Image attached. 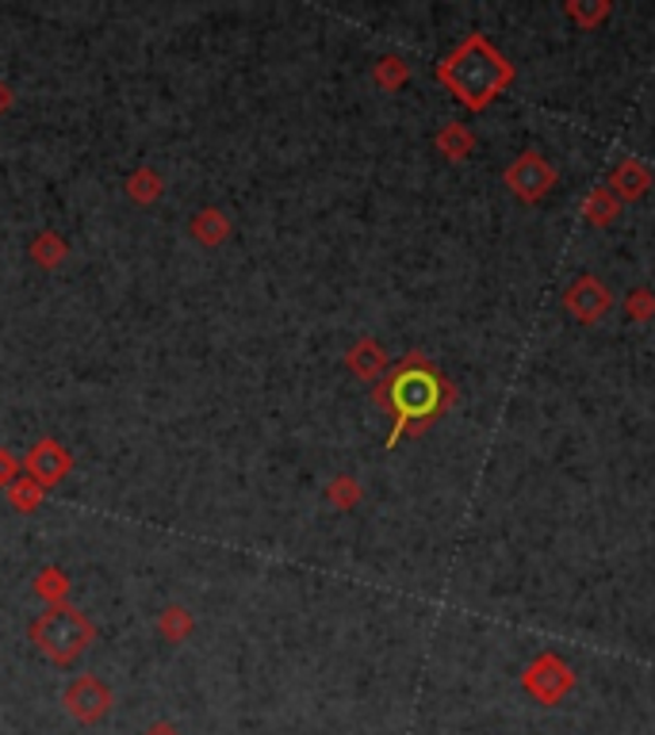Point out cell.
<instances>
[{
	"instance_id": "6da1fadb",
	"label": "cell",
	"mask_w": 655,
	"mask_h": 735,
	"mask_svg": "<svg viewBox=\"0 0 655 735\" xmlns=\"http://www.w3.org/2000/svg\"><path fill=\"white\" fill-rule=\"evenodd\" d=\"M437 77L453 89V97L464 108H487L514 81V69L483 34H468L441 62Z\"/></svg>"
},
{
	"instance_id": "ffe728a7",
	"label": "cell",
	"mask_w": 655,
	"mask_h": 735,
	"mask_svg": "<svg viewBox=\"0 0 655 735\" xmlns=\"http://www.w3.org/2000/svg\"><path fill=\"white\" fill-rule=\"evenodd\" d=\"M16 468H20V464L12 460V453H8V448H0V487H12Z\"/></svg>"
},
{
	"instance_id": "277c9868",
	"label": "cell",
	"mask_w": 655,
	"mask_h": 735,
	"mask_svg": "<svg viewBox=\"0 0 655 735\" xmlns=\"http://www.w3.org/2000/svg\"><path fill=\"white\" fill-rule=\"evenodd\" d=\"M572 682L575 678H572V671H567V663L556 659V655H540V659L525 671V689L545 705H556L559 697L572 689Z\"/></svg>"
},
{
	"instance_id": "5b68a950",
	"label": "cell",
	"mask_w": 655,
	"mask_h": 735,
	"mask_svg": "<svg viewBox=\"0 0 655 735\" xmlns=\"http://www.w3.org/2000/svg\"><path fill=\"white\" fill-rule=\"evenodd\" d=\"M66 708L73 713V721L97 724V721H103V716L111 713V689L103 686L100 678L85 674V678H77L73 686L66 689Z\"/></svg>"
},
{
	"instance_id": "7402d4cb",
	"label": "cell",
	"mask_w": 655,
	"mask_h": 735,
	"mask_svg": "<svg viewBox=\"0 0 655 735\" xmlns=\"http://www.w3.org/2000/svg\"><path fill=\"white\" fill-rule=\"evenodd\" d=\"M146 735H180V728H177V724H169V721H158V724H150V728H146Z\"/></svg>"
},
{
	"instance_id": "52a82bcc",
	"label": "cell",
	"mask_w": 655,
	"mask_h": 735,
	"mask_svg": "<svg viewBox=\"0 0 655 735\" xmlns=\"http://www.w3.org/2000/svg\"><path fill=\"white\" fill-rule=\"evenodd\" d=\"M506 180H510L525 200H537V196H545L552 188V169L537 158V153H525V158L506 172Z\"/></svg>"
},
{
	"instance_id": "30bf717a",
	"label": "cell",
	"mask_w": 655,
	"mask_h": 735,
	"mask_svg": "<svg viewBox=\"0 0 655 735\" xmlns=\"http://www.w3.org/2000/svg\"><path fill=\"white\" fill-rule=\"evenodd\" d=\"M349 368L357 371L360 379H373L384 371V352H379L376 341H360L357 349L349 352Z\"/></svg>"
},
{
	"instance_id": "ba28073f",
	"label": "cell",
	"mask_w": 655,
	"mask_h": 735,
	"mask_svg": "<svg viewBox=\"0 0 655 735\" xmlns=\"http://www.w3.org/2000/svg\"><path fill=\"white\" fill-rule=\"evenodd\" d=\"M567 307H572L575 315H579V318H586V322H591V318H598L602 310L609 307V296H606V288H602L598 280H591V276H583V280L575 284L572 291H567Z\"/></svg>"
},
{
	"instance_id": "9a60e30c",
	"label": "cell",
	"mask_w": 655,
	"mask_h": 735,
	"mask_svg": "<svg viewBox=\"0 0 655 735\" xmlns=\"http://www.w3.org/2000/svg\"><path fill=\"white\" fill-rule=\"evenodd\" d=\"M34 590H39L42 598H50V602L58 605V602L66 598V590H69V578L58 567H50V570H42V575H39V586H34Z\"/></svg>"
},
{
	"instance_id": "ac0fdd59",
	"label": "cell",
	"mask_w": 655,
	"mask_h": 735,
	"mask_svg": "<svg viewBox=\"0 0 655 735\" xmlns=\"http://www.w3.org/2000/svg\"><path fill=\"white\" fill-rule=\"evenodd\" d=\"M586 215H591L594 222H609V215H614V207H609L606 196H598V192H594V196H591V203H586Z\"/></svg>"
},
{
	"instance_id": "7c38bea8",
	"label": "cell",
	"mask_w": 655,
	"mask_h": 735,
	"mask_svg": "<svg viewBox=\"0 0 655 735\" xmlns=\"http://www.w3.org/2000/svg\"><path fill=\"white\" fill-rule=\"evenodd\" d=\"M127 192H131L138 203H150L153 196H161V177H158V172H153V169L135 172L131 185H127Z\"/></svg>"
},
{
	"instance_id": "d6986e66",
	"label": "cell",
	"mask_w": 655,
	"mask_h": 735,
	"mask_svg": "<svg viewBox=\"0 0 655 735\" xmlns=\"http://www.w3.org/2000/svg\"><path fill=\"white\" fill-rule=\"evenodd\" d=\"M330 498H334V501H341V506L357 501V483H353V479H338V483H334V487H330Z\"/></svg>"
},
{
	"instance_id": "5bb4252c",
	"label": "cell",
	"mask_w": 655,
	"mask_h": 735,
	"mask_svg": "<svg viewBox=\"0 0 655 735\" xmlns=\"http://www.w3.org/2000/svg\"><path fill=\"white\" fill-rule=\"evenodd\" d=\"M614 185H617V192H621V196H641V192H644V185H648V177H644L636 161H628V166H621V169H617Z\"/></svg>"
},
{
	"instance_id": "3957f363",
	"label": "cell",
	"mask_w": 655,
	"mask_h": 735,
	"mask_svg": "<svg viewBox=\"0 0 655 735\" xmlns=\"http://www.w3.org/2000/svg\"><path fill=\"white\" fill-rule=\"evenodd\" d=\"M92 636H97V628L89 625V617L66 602L50 605L39 620H31V639L39 644V652L47 655V659L58 663V667H69V663L81 659L85 647L92 644Z\"/></svg>"
},
{
	"instance_id": "44dd1931",
	"label": "cell",
	"mask_w": 655,
	"mask_h": 735,
	"mask_svg": "<svg viewBox=\"0 0 655 735\" xmlns=\"http://www.w3.org/2000/svg\"><path fill=\"white\" fill-rule=\"evenodd\" d=\"M403 73H407V69L399 66V58H384V66H379V81H384V85L403 81Z\"/></svg>"
},
{
	"instance_id": "8992f818",
	"label": "cell",
	"mask_w": 655,
	"mask_h": 735,
	"mask_svg": "<svg viewBox=\"0 0 655 735\" xmlns=\"http://www.w3.org/2000/svg\"><path fill=\"white\" fill-rule=\"evenodd\" d=\"M73 468V456H69V448H62L58 440H39V445L28 453V475L39 487H54V483H62V475Z\"/></svg>"
},
{
	"instance_id": "8fae6325",
	"label": "cell",
	"mask_w": 655,
	"mask_h": 735,
	"mask_svg": "<svg viewBox=\"0 0 655 735\" xmlns=\"http://www.w3.org/2000/svg\"><path fill=\"white\" fill-rule=\"evenodd\" d=\"M31 257H34L39 265L54 268V265L66 257V241L58 238V235H39V238H34V246H31Z\"/></svg>"
},
{
	"instance_id": "e0dca14e",
	"label": "cell",
	"mask_w": 655,
	"mask_h": 735,
	"mask_svg": "<svg viewBox=\"0 0 655 735\" xmlns=\"http://www.w3.org/2000/svg\"><path fill=\"white\" fill-rule=\"evenodd\" d=\"M441 150L448 153V158H464V153H468V135H464V131H445L441 135Z\"/></svg>"
},
{
	"instance_id": "9c48e42d",
	"label": "cell",
	"mask_w": 655,
	"mask_h": 735,
	"mask_svg": "<svg viewBox=\"0 0 655 735\" xmlns=\"http://www.w3.org/2000/svg\"><path fill=\"white\" fill-rule=\"evenodd\" d=\"M192 235L200 238L204 246H219V241L230 235L227 215H222V211H200V215H196V222H192Z\"/></svg>"
},
{
	"instance_id": "2e32d148",
	"label": "cell",
	"mask_w": 655,
	"mask_h": 735,
	"mask_svg": "<svg viewBox=\"0 0 655 735\" xmlns=\"http://www.w3.org/2000/svg\"><path fill=\"white\" fill-rule=\"evenodd\" d=\"M8 498H12L16 509H34L42 501V487L34 479H20L12 483V490H8Z\"/></svg>"
},
{
	"instance_id": "4fadbf2b",
	"label": "cell",
	"mask_w": 655,
	"mask_h": 735,
	"mask_svg": "<svg viewBox=\"0 0 655 735\" xmlns=\"http://www.w3.org/2000/svg\"><path fill=\"white\" fill-rule=\"evenodd\" d=\"M161 633H166L169 639H185L188 633H192V617H188L180 605H169V609L161 613Z\"/></svg>"
},
{
	"instance_id": "7a4b0ae2",
	"label": "cell",
	"mask_w": 655,
	"mask_h": 735,
	"mask_svg": "<svg viewBox=\"0 0 655 735\" xmlns=\"http://www.w3.org/2000/svg\"><path fill=\"white\" fill-rule=\"evenodd\" d=\"M445 379L437 376L434 365H426V360H407L399 371H395L391 379H387V387L379 391V403L391 406L395 414V434H391V445L399 440V434H407L410 426H421V421H429L437 410L445 406Z\"/></svg>"
}]
</instances>
